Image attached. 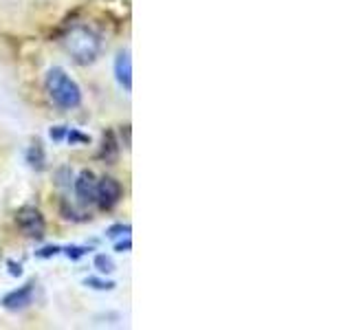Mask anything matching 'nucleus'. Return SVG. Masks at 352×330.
I'll return each mask as SVG.
<instances>
[{
  "mask_svg": "<svg viewBox=\"0 0 352 330\" xmlns=\"http://www.w3.org/2000/svg\"><path fill=\"white\" fill-rule=\"evenodd\" d=\"M47 93L53 99L55 106H60L64 110H73L82 104V91L77 86L75 80H71V75L66 73L60 66H53V69L47 73Z\"/></svg>",
  "mask_w": 352,
  "mask_h": 330,
  "instance_id": "f257e3e1",
  "label": "nucleus"
},
{
  "mask_svg": "<svg viewBox=\"0 0 352 330\" xmlns=\"http://www.w3.org/2000/svg\"><path fill=\"white\" fill-rule=\"evenodd\" d=\"M64 47L77 64H91L95 62L99 51H102V40H99V36L91 27L75 25L66 33Z\"/></svg>",
  "mask_w": 352,
  "mask_h": 330,
  "instance_id": "f03ea898",
  "label": "nucleus"
},
{
  "mask_svg": "<svg viewBox=\"0 0 352 330\" xmlns=\"http://www.w3.org/2000/svg\"><path fill=\"white\" fill-rule=\"evenodd\" d=\"M16 223L20 227V231L25 234L27 238H44V231H47V223H44V216L38 207H31V205H25L18 209L16 214Z\"/></svg>",
  "mask_w": 352,
  "mask_h": 330,
  "instance_id": "7ed1b4c3",
  "label": "nucleus"
},
{
  "mask_svg": "<svg viewBox=\"0 0 352 330\" xmlns=\"http://www.w3.org/2000/svg\"><path fill=\"white\" fill-rule=\"evenodd\" d=\"M121 196H124V187H121V183L113 179V176H104V179L97 181L95 203L99 205V209H104V212L113 209L121 201Z\"/></svg>",
  "mask_w": 352,
  "mask_h": 330,
  "instance_id": "20e7f679",
  "label": "nucleus"
},
{
  "mask_svg": "<svg viewBox=\"0 0 352 330\" xmlns=\"http://www.w3.org/2000/svg\"><path fill=\"white\" fill-rule=\"evenodd\" d=\"M75 196L80 198L82 205H91L95 203V196H97V181H95V174L91 170H84L80 176L75 179Z\"/></svg>",
  "mask_w": 352,
  "mask_h": 330,
  "instance_id": "39448f33",
  "label": "nucleus"
},
{
  "mask_svg": "<svg viewBox=\"0 0 352 330\" xmlns=\"http://www.w3.org/2000/svg\"><path fill=\"white\" fill-rule=\"evenodd\" d=\"M33 300V282H27L25 286H20V289L11 291L3 297V306L7 311H22V308H27Z\"/></svg>",
  "mask_w": 352,
  "mask_h": 330,
  "instance_id": "423d86ee",
  "label": "nucleus"
},
{
  "mask_svg": "<svg viewBox=\"0 0 352 330\" xmlns=\"http://www.w3.org/2000/svg\"><path fill=\"white\" fill-rule=\"evenodd\" d=\"M115 77L121 88L132 91V60H130V51H121L115 60Z\"/></svg>",
  "mask_w": 352,
  "mask_h": 330,
  "instance_id": "0eeeda50",
  "label": "nucleus"
},
{
  "mask_svg": "<svg viewBox=\"0 0 352 330\" xmlns=\"http://www.w3.org/2000/svg\"><path fill=\"white\" fill-rule=\"evenodd\" d=\"M117 152H119V148H117L115 135H113V132H108V135L104 137V148H102V152H99V157L106 159V161H115Z\"/></svg>",
  "mask_w": 352,
  "mask_h": 330,
  "instance_id": "6e6552de",
  "label": "nucleus"
},
{
  "mask_svg": "<svg viewBox=\"0 0 352 330\" xmlns=\"http://www.w3.org/2000/svg\"><path fill=\"white\" fill-rule=\"evenodd\" d=\"M27 161L31 163V168H38L42 170L44 168V161H47V157H44V150L40 143H36V146H31L29 152H27Z\"/></svg>",
  "mask_w": 352,
  "mask_h": 330,
  "instance_id": "1a4fd4ad",
  "label": "nucleus"
},
{
  "mask_svg": "<svg viewBox=\"0 0 352 330\" xmlns=\"http://www.w3.org/2000/svg\"><path fill=\"white\" fill-rule=\"evenodd\" d=\"M95 269L99 271V273H113L117 267H115V262H113V258L110 256H106V253H99V256L95 258Z\"/></svg>",
  "mask_w": 352,
  "mask_h": 330,
  "instance_id": "9d476101",
  "label": "nucleus"
},
{
  "mask_svg": "<svg viewBox=\"0 0 352 330\" xmlns=\"http://www.w3.org/2000/svg\"><path fill=\"white\" fill-rule=\"evenodd\" d=\"M84 284L91 286V289H97V291H113L115 289V282H104V280H97V278H86Z\"/></svg>",
  "mask_w": 352,
  "mask_h": 330,
  "instance_id": "9b49d317",
  "label": "nucleus"
},
{
  "mask_svg": "<svg viewBox=\"0 0 352 330\" xmlns=\"http://www.w3.org/2000/svg\"><path fill=\"white\" fill-rule=\"evenodd\" d=\"M66 139H69L71 146H75V143H91V137H86V135H82V132H77V130L66 132Z\"/></svg>",
  "mask_w": 352,
  "mask_h": 330,
  "instance_id": "f8f14e48",
  "label": "nucleus"
},
{
  "mask_svg": "<svg viewBox=\"0 0 352 330\" xmlns=\"http://www.w3.org/2000/svg\"><path fill=\"white\" fill-rule=\"evenodd\" d=\"M130 234V225H115L108 229V238H117V236H128Z\"/></svg>",
  "mask_w": 352,
  "mask_h": 330,
  "instance_id": "ddd939ff",
  "label": "nucleus"
},
{
  "mask_svg": "<svg viewBox=\"0 0 352 330\" xmlns=\"http://www.w3.org/2000/svg\"><path fill=\"white\" fill-rule=\"evenodd\" d=\"M86 251H88V247H66V249H64V253H66V256H69L71 260L82 258Z\"/></svg>",
  "mask_w": 352,
  "mask_h": 330,
  "instance_id": "4468645a",
  "label": "nucleus"
},
{
  "mask_svg": "<svg viewBox=\"0 0 352 330\" xmlns=\"http://www.w3.org/2000/svg\"><path fill=\"white\" fill-rule=\"evenodd\" d=\"M60 251H62V247H44L36 253V256L38 258H53V256H58Z\"/></svg>",
  "mask_w": 352,
  "mask_h": 330,
  "instance_id": "2eb2a0df",
  "label": "nucleus"
},
{
  "mask_svg": "<svg viewBox=\"0 0 352 330\" xmlns=\"http://www.w3.org/2000/svg\"><path fill=\"white\" fill-rule=\"evenodd\" d=\"M66 132H69V128H66V126L51 128V139H53V141H62V139L66 137Z\"/></svg>",
  "mask_w": 352,
  "mask_h": 330,
  "instance_id": "dca6fc26",
  "label": "nucleus"
},
{
  "mask_svg": "<svg viewBox=\"0 0 352 330\" xmlns=\"http://www.w3.org/2000/svg\"><path fill=\"white\" fill-rule=\"evenodd\" d=\"M115 249H117V251H121V253H124V251H130V249H132V242H130V236H126V240H121V242H117V245H115Z\"/></svg>",
  "mask_w": 352,
  "mask_h": 330,
  "instance_id": "f3484780",
  "label": "nucleus"
},
{
  "mask_svg": "<svg viewBox=\"0 0 352 330\" xmlns=\"http://www.w3.org/2000/svg\"><path fill=\"white\" fill-rule=\"evenodd\" d=\"M9 273L11 275H20L22 273V267H20V264H16V262H9Z\"/></svg>",
  "mask_w": 352,
  "mask_h": 330,
  "instance_id": "a211bd4d",
  "label": "nucleus"
}]
</instances>
